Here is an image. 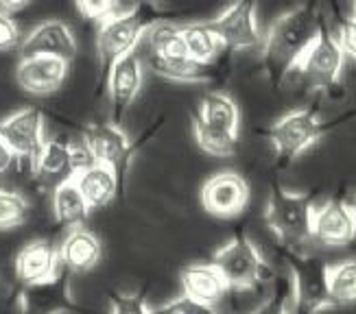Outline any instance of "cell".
Masks as SVG:
<instances>
[{
  "label": "cell",
  "mask_w": 356,
  "mask_h": 314,
  "mask_svg": "<svg viewBox=\"0 0 356 314\" xmlns=\"http://www.w3.org/2000/svg\"><path fill=\"white\" fill-rule=\"evenodd\" d=\"M321 20L319 0H304L271 24L262 42V70L273 88H280L293 72L302 53L315 40Z\"/></svg>",
  "instance_id": "cell-1"
},
{
  "label": "cell",
  "mask_w": 356,
  "mask_h": 314,
  "mask_svg": "<svg viewBox=\"0 0 356 314\" xmlns=\"http://www.w3.org/2000/svg\"><path fill=\"white\" fill-rule=\"evenodd\" d=\"M162 20V13L158 11L156 3H145L125 11L114 13L110 18L99 22L97 31V57H99V78L97 90H105L107 74L112 66L122 57H127L136 51V46L147 35V31Z\"/></svg>",
  "instance_id": "cell-2"
},
{
  "label": "cell",
  "mask_w": 356,
  "mask_h": 314,
  "mask_svg": "<svg viewBox=\"0 0 356 314\" xmlns=\"http://www.w3.org/2000/svg\"><path fill=\"white\" fill-rule=\"evenodd\" d=\"M356 112L343 114L334 120H321L315 107L296 109V112L284 114L280 120L273 122V127L267 131L271 147L277 157V166L284 168L291 162H296L302 153L315 147L319 140L330 133L337 124L350 120Z\"/></svg>",
  "instance_id": "cell-3"
},
{
  "label": "cell",
  "mask_w": 356,
  "mask_h": 314,
  "mask_svg": "<svg viewBox=\"0 0 356 314\" xmlns=\"http://www.w3.org/2000/svg\"><path fill=\"white\" fill-rule=\"evenodd\" d=\"M282 258L291 273L293 314H319L337 308L328 286V264L302 249L282 247Z\"/></svg>",
  "instance_id": "cell-4"
},
{
  "label": "cell",
  "mask_w": 356,
  "mask_h": 314,
  "mask_svg": "<svg viewBox=\"0 0 356 314\" xmlns=\"http://www.w3.org/2000/svg\"><path fill=\"white\" fill-rule=\"evenodd\" d=\"M313 210V195L293 192L280 183H273L265 210V221L282 247L300 249L311 240Z\"/></svg>",
  "instance_id": "cell-5"
},
{
  "label": "cell",
  "mask_w": 356,
  "mask_h": 314,
  "mask_svg": "<svg viewBox=\"0 0 356 314\" xmlns=\"http://www.w3.org/2000/svg\"><path fill=\"white\" fill-rule=\"evenodd\" d=\"M343 66H346V55L337 42V35H332L326 18H323L315 40L302 53L293 72L302 78L306 88L317 92H328L334 90L339 81H341Z\"/></svg>",
  "instance_id": "cell-6"
},
{
  "label": "cell",
  "mask_w": 356,
  "mask_h": 314,
  "mask_svg": "<svg viewBox=\"0 0 356 314\" xmlns=\"http://www.w3.org/2000/svg\"><path fill=\"white\" fill-rule=\"evenodd\" d=\"M221 271L229 290H252L273 277V269L245 233H236L210 260Z\"/></svg>",
  "instance_id": "cell-7"
},
{
  "label": "cell",
  "mask_w": 356,
  "mask_h": 314,
  "mask_svg": "<svg viewBox=\"0 0 356 314\" xmlns=\"http://www.w3.org/2000/svg\"><path fill=\"white\" fill-rule=\"evenodd\" d=\"M258 0H236L214 20L206 22L214 35L221 40L227 53L256 49L262 42L258 18H256Z\"/></svg>",
  "instance_id": "cell-8"
},
{
  "label": "cell",
  "mask_w": 356,
  "mask_h": 314,
  "mask_svg": "<svg viewBox=\"0 0 356 314\" xmlns=\"http://www.w3.org/2000/svg\"><path fill=\"white\" fill-rule=\"evenodd\" d=\"M70 271L59 269L57 275L35 284H22L18 295L20 314H72L79 310L74 295Z\"/></svg>",
  "instance_id": "cell-9"
},
{
  "label": "cell",
  "mask_w": 356,
  "mask_h": 314,
  "mask_svg": "<svg viewBox=\"0 0 356 314\" xmlns=\"http://www.w3.org/2000/svg\"><path fill=\"white\" fill-rule=\"evenodd\" d=\"M81 142L88 147L92 160L112 168L122 181L127 166L138 149V142H131L129 135L116 122H95L86 127Z\"/></svg>",
  "instance_id": "cell-10"
},
{
  "label": "cell",
  "mask_w": 356,
  "mask_h": 314,
  "mask_svg": "<svg viewBox=\"0 0 356 314\" xmlns=\"http://www.w3.org/2000/svg\"><path fill=\"white\" fill-rule=\"evenodd\" d=\"M0 135L13 151L15 160H24L29 166L44 144V114L38 107H24L13 112L11 116L0 120Z\"/></svg>",
  "instance_id": "cell-11"
},
{
  "label": "cell",
  "mask_w": 356,
  "mask_h": 314,
  "mask_svg": "<svg viewBox=\"0 0 356 314\" xmlns=\"http://www.w3.org/2000/svg\"><path fill=\"white\" fill-rule=\"evenodd\" d=\"M250 203V183L234 170L216 172L201 188V206L212 216H238Z\"/></svg>",
  "instance_id": "cell-12"
},
{
  "label": "cell",
  "mask_w": 356,
  "mask_h": 314,
  "mask_svg": "<svg viewBox=\"0 0 356 314\" xmlns=\"http://www.w3.org/2000/svg\"><path fill=\"white\" fill-rule=\"evenodd\" d=\"M356 238V216L352 203L330 199L313 210L311 240L326 247H346Z\"/></svg>",
  "instance_id": "cell-13"
},
{
  "label": "cell",
  "mask_w": 356,
  "mask_h": 314,
  "mask_svg": "<svg viewBox=\"0 0 356 314\" xmlns=\"http://www.w3.org/2000/svg\"><path fill=\"white\" fill-rule=\"evenodd\" d=\"M143 81H145V68H143L140 57L136 53L122 57L112 66L105 81V90H103L107 92V97H110V103H112V122L118 124L122 116L127 114V109L134 105L136 97L143 90Z\"/></svg>",
  "instance_id": "cell-14"
},
{
  "label": "cell",
  "mask_w": 356,
  "mask_h": 314,
  "mask_svg": "<svg viewBox=\"0 0 356 314\" xmlns=\"http://www.w3.org/2000/svg\"><path fill=\"white\" fill-rule=\"evenodd\" d=\"M68 68L70 64L64 59L29 55L20 59L18 70H15V81H18V85L24 92L33 94V97H46V94H53L64 85Z\"/></svg>",
  "instance_id": "cell-15"
},
{
  "label": "cell",
  "mask_w": 356,
  "mask_h": 314,
  "mask_svg": "<svg viewBox=\"0 0 356 314\" xmlns=\"http://www.w3.org/2000/svg\"><path fill=\"white\" fill-rule=\"evenodd\" d=\"M22 57L29 55H46L70 61L76 55V38L72 28L61 20H46L38 24L31 33L20 42Z\"/></svg>",
  "instance_id": "cell-16"
},
{
  "label": "cell",
  "mask_w": 356,
  "mask_h": 314,
  "mask_svg": "<svg viewBox=\"0 0 356 314\" xmlns=\"http://www.w3.org/2000/svg\"><path fill=\"white\" fill-rule=\"evenodd\" d=\"M57 251H59L61 269H66L70 273H86L99 264L103 245L95 231H90L81 225L68 229L64 240L57 245Z\"/></svg>",
  "instance_id": "cell-17"
},
{
  "label": "cell",
  "mask_w": 356,
  "mask_h": 314,
  "mask_svg": "<svg viewBox=\"0 0 356 314\" xmlns=\"http://www.w3.org/2000/svg\"><path fill=\"white\" fill-rule=\"evenodd\" d=\"M59 269V251L51 240H31L15 256V277L22 284L51 279Z\"/></svg>",
  "instance_id": "cell-18"
},
{
  "label": "cell",
  "mask_w": 356,
  "mask_h": 314,
  "mask_svg": "<svg viewBox=\"0 0 356 314\" xmlns=\"http://www.w3.org/2000/svg\"><path fill=\"white\" fill-rule=\"evenodd\" d=\"M151 70L168 78V81L179 83H216L223 74L221 59L214 64H204L193 57H177V59H162V57H149Z\"/></svg>",
  "instance_id": "cell-19"
},
{
  "label": "cell",
  "mask_w": 356,
  "mask_h": 314,
  "mask_svg": "<svg viewBox=\"0 0 356 314\" xmlns=\"http://www.w3.org/2000/svg\"><path fill=\"white\" fill-rule=\"evenodd\" d=\"M181 288L184 295H188L193 299L208 306L221 301L223 295L229 290L221 271L212 262H197L186 266L181 271Z\"/></svg>",
  "instance_id": "cell-20"
},
{
  "label": "cell",
  "mask_w": 356,
  "mask_h": 314,
  "mask_svg": "<svg viewBox=\"0 0 356 314\" xmlns=\"http://www.w3.org/2000/svg\"><path fill=\"white\" fill-rule=\"evenodd\" d=\"M72 177L76 185H79L81 195L86 197L90 210H101L105 206H110L122 188V181L118 179L116 172L97 162L79 172H74Z\"/></svg>",
  "instance_id": "cell-21"
},
{
  "label": "cell",
  "mask_w": 356,
  "mask_h": 314,
  "mask_svg": "<svg viewBox=\"0 0 356 314\" xmlns=\"http://www.w3.org/2000/svg\"><path fill=\"white\" fill-rule=\"evenodd\" d=\"M33 175L49 179V181H64L72 177V142H66L61 138H49L44 140V144L35 157V162L31 164Z\"/></svg>",
  "instance_id": "cell-22"
},
{
  "label": "cell",
  "mask_w": 356,
  "mask_h": 314,
  "mask_svg": "<svg viewBox=\"0 0 356 314\" xmlns=\"http://www.w3.org/2000/svg\"><path fill=\"white\" fill-rule=\"evenodd\" d=\"M90 206L86 197L81 195L79 185H76L74 177H68L64 181H59L53 190V214L55 221L59 225H64L68 229L81 227L88 216H90Z\"/></svg>",
  "instance_id": "cell-23"
},
{
  "label": "cell",
  "mask_w": 356,
  "mask_h": 314,
  "mask_svg": "<svg viewBox=\"0 0 356 314\" xmlns=\"http://www.w3.org/2000/svg\"><path fill=\"white\" fill-rule=\"evenodd\" d=\"M201 122L210 124L214 129L227 131L232 135H238L241 129V112L238 105L232 101V97L223 92H210L199 103V112L195 114Z\"/></svg>",
  "instance_id": "cell-24"
},
{
  "label": "cell",
  "mask_w": 356,
  "mask_h": 314,
  "mask_svg": "<svg viewBox=\"0 0 356 314\" xmlns=\"http://www.w3.org/2000/svg\"><path fill=\"white\" fill-rule=\"evenodd\" d=\"M181 38L188 55L197 61H204V64H214V61L221 59L223 53H227L221 40L214 35V31L206 22L181 26Z\"/></svg>",
  "instance_id": "cell-25"
},
{
  "label": "cell",
  "mask_w": 356,
  "mask_h": 314,
  "mask_svg": "<svg viewBox=\"0 0 356 314\" xmlns=\"http://www.w3.org/2000/svg\"><path fill=\"white\" fill-rule=\"evenodd\" d=\"M145 38L149 40L153 57H162V59L191 57L188 51H186L184 38H181V26H175L166 20H160L147 31Z\"/></svg>",
  "instance_id": "cell-26"
},
{
  "label": "cell",
  "mask_w": 356,
  "mask_h": 314,
  "mask_svg": "<svg viewBox=\"0 0 356 314\" xmlns=\"http://www.w3.org/2000/svg\"><path fill=\"white\" fill-rule=\"evenodd\" d=\"M328 286L334 306L356 304V258L328 264Z\"/></svg>",
  "instance_id": "cell-27"
},
{
  "label": "cell",
  "mask_w": 356,
  "mask_h": 314,
  "mask_svg": "<svg viewBox=\"0 0 356 314\" xmlns=\"http://www.w3.org/2000/svg\"><path fill=\"white\" fill-rule=\"evenodd\" d=\"M193 129H195V140H197L199 149L206 151L208 155L229 157L238 151V135L214 129V127H210V124L201 122L199 118L193 120Z\"/></svg>",
  "instance_id": "cell-28"
},
{
  "label": "cell",
  "mask_w": 356,
  "mask_h": 314,
  "mask_svg": "<svg viewBox=\"0 0 356 314\" xmlns=\"http://www.w3.org/2000/svg\"><path fill=\"white\" fill-rule=\"evenodd\" d=\"M29 218V201L15 190L0 188V231L20 227Z\"/></svg>",
  "instance_id": "cell-29"
},
{
  "label": "cell",
  "mask_w": 356,
  "mask_h": 314,
  "mask_svg": "<svg viewBox=\"0 0 356 314\" xmlns=\"http://www.w3.org/2000/svg\"><path fill=\"white\" fill-rule=\"evenodd\" d=\"M252 314H293L291 310V281L277 279L273 292Z\"/></svg>",
  "instance_id": "cell-30"
},
{
  "label": "cell",
  "mask_w": 356,
  "mask_h": 314,
  "mask_svg": "<svg viewBox=\"0 0 356 314\" xmlns=\"http://www.w3.org/2000/svg\"><path fill=\"white\" fill-rule=\"evenodd\" d=\"M110 314H151L147 295L143 292H110Z\"/></svg>",
  "instance_id": "cell-31"
},
{
  "label": "cell",
  "mask_w": 356,
  "mask_h": 314,
  "mask_svg": "<svg viewBox=\"0 0 356 314\" xmlns=\"http://www.w3.org/2000/svg\"><path fill=\"white\" fill-rule=\"evenodd\" d=\"M151 314H216L214 306L201 304L188 295H179L158 308H151Z\"/></svg>",
  "instance_id": "cell-32"
},
{
  "label": "cell",
  "mask_w": 356,
  "mask_h": 314,
  "mask_svg": "<svg viewBox=\"0 0 356 314\" xmlns=\"http://www.w3.org/2000/svg\"><path fill=\"white\" fill-rule=\"evenodd\" d=\"M74 5L83 18L103 22L105 18H110V15L116 13L118 0H74Z\"/></svg>",
  "instance_id": "cell-33"
},
{
  "label": "cell",
  "mask_w": 356,
  "mask_h": 314,
  "mask_svg": "<svg viewBox=\"0 0 356 314\" xmlns=\"http://www.w3.org/2000/svg\"><path fill=\"white\" fill-rule=\"evenodd\" d=\"M337 42H339V46H341L346 59H350L356 64V18H354V15L339 20Z\"/></svg>",
  "instance_id": "cell-34"
},
{
  "label": "cell",
  "mask_w": 356,
  "mask_h": 314,
  "mask_svg": "<svg viewBox=\"0 0 356 314\" xmlns=\"http://www.w3.org/2000/svg\"><path fill=\"white\" fill-rule=\"evenodd\" d=\"M22 35L20 28L11 18V13L0 11V51H11L15 46H20Z\"/></svg>",
  "instance_id": "cell-35"
},
{
  "label": "cell",
  "mask_w": 356,
  "mask_h": 314,
  "mask_svg": "<svg viewBox=\"0 0 356 314\" xmlns=\"http://www.w3.org/2000/svg\"><path fill=\"white\" fill-rule=\"evenodd\" d=\"M13 164H15V155L9 149V144L3 140V135H0V175L9 172Z\"/></svg>",
  "instance_id": "cell-36"
},
{
  "label": "cell",
  "mask_w": 356,
  "mask_h": 314,
  "mask_svg": "<svg viewBox=\"0 0 356 314\" xmlns=\"http://www.w3.org/2000/svg\"><path fill=\"white\" fill-rule=\"evenodd\" d=\"M31 0H0V9L7 11V13H13V11H20L24 9Z\"/></svg>",
  "instance_id": "cell-37"
},
{
  "label": "cell",
  "mask_w": 356,
  "mask_h": 314,
  "mask_svg": "<svg viewBox=\"0 0 356 314\" xmlns=\"http://www.w3.org/2000/svg\"><path fill=\"white\" fill-rule=\"evenodd\" d=\"M352 210H354V216H356V199L352 201Z\"/></svg>",
  "instance_id": "cell-38"
},
{
  "label": "cell",
  "mask_w": 356,
  "mask_h": 314,
  "mask_svg": "<svg viewBox=\"0 0 356 314\" xmlns=\"http://www.w3.org/2000/svg\"><path fill=\"white\" fill-rule=\"evenodd\" d=\"M352 15H354V18H356V0H354V13H352Z\"/></svg>",
  "instance_id": "cell-39"
},
{
  "label": "cell",
  "mask_w": 356,
  "mask_h": 314,
  "mask_svg": "<svg viewBox=\"0 0 356 314\" xmlns=\"http://www.w3.org/2000/svg\"><path fill=\"white\" fill-rule=\"evenodd\" d=\"M145 3H158V0H145Z\"/></svg>",
  "instance_id": "cell-40"
},
{
  "label": "cell",
  "mask_w": 356,
  "mask_h": 314,
  "mask_svg": "<svg viewBox=\"0 0 356 314\" xmlns=\"http://www.w3.org/2000/svg\"><path fill=\"white\" fill-rule=\"evenodd\" d=\"M352 3H354V0H352Z\"/></svg>",
  "instance_id": "cell-41"
}]
</instances>
